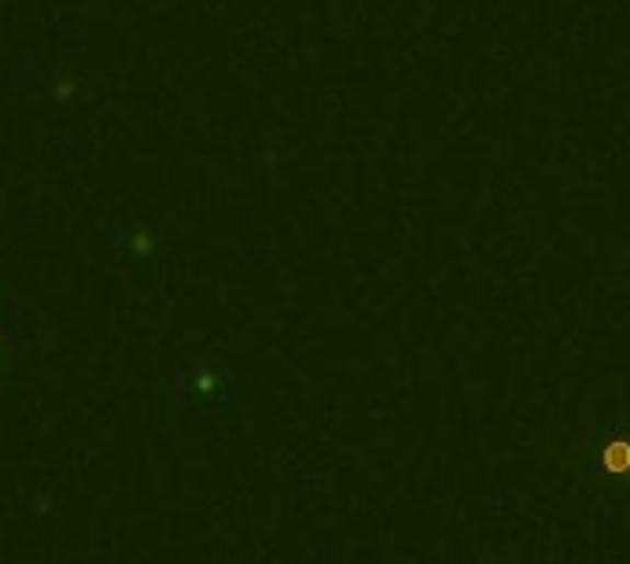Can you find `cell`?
I'll list each match as a JSON object with an SVG mask.
<instances>
[{
  "label": "cell",
  "mask_w": 630,
  "mask_h": 564,
  "mask_svg": "<svg viewBox=\"0 0 630 564\" xmlns=\"http://www.w3.org/2000/svg\"><path fill=\"white\" fill-rule=\"evenodd\" d=\"M594 469H602L605 476H630V425H612L605 431V439L597 442Z\"/></svg>",
  "instance_id": "1"
}]
</instances>
